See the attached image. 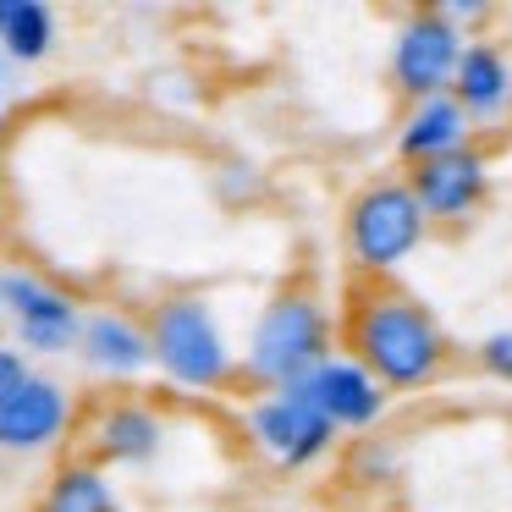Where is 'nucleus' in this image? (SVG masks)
I'll return each mask as SVG.
<instances>
[{"label": "nucleus", "mask_w": 512, "mask_h": 512, "mask_svg": "<svg viewBox=\"0 0 512 512\" xmlns=\"http://www.w3.org/2000/svg\"><path fill=\"white\" fill-rule=\"evenodd\" d=\"M347 347L375 386H424L446 364L441 320L391 276H358L347 287Z\"/></svg>", "instance_id": "nucleus-1"}, {"label": "nucleus", "mask_w": 512, "mask_h": 512, "mask_svg": "<svg viewBox=\"0 0 512 512\" xmlns=\"http://www.w3.org/2000/svg\"><path fill=\"white\" fill-rule=\"evenodd\" d=\"M325 347H331V314H325L320 292L287 287L265 303V314H259V325H254L248 375H254L259 386L287 391L325 364Z\"/></svg>", "instance_id": "nucleus-2"}, {"label": "nucleus", "mask_w": 512, "mask_h": 512, "mask_svg": "<svg viewBox=\"0 0 512 512\" xmlns=\"http://www.w3.org/2000/svg\"><path fill=\"white\" fill-rule=\"evenodd\" d=\"M149 336V364H160L177 386L193 391H215L232 380V353H226V336L215 325L210 303L193 298V292H171L149 309L144 320Z\"/></svg>", "instance_id": "nucleus-3"}, {"label": "nucleus", "mask_w": 512, "mask_h": 512, "mask_svg": "<svg viewBox=\"0 0 512 512\" xmlns=\"http://www.w3.org/2000/svg\"><path fill=\"white\" fill-rule=\"evenodd\" d=\"M424 237V210L408 193V182L380 177L347 204V254L358 276H386L397 259H408Z\"/></svg>", "instance_id": "nucleus-4"}, {"label": "nucleus", "mask_w": 512, "mask_h": 512, "mask_svg": "<svg viewBox=\"0 0 512 512\" xmlns=\"http://www.w3.org/2000/svg\"><path fill=\"white\" fill-rule=\"evenodd\" d=\"M457 56H463V39H457L452 17L446 12H413L397 34V50H391V83L408 100H430L452 83Z\"/></svg>", "instance_id": "nucleus-5"}, {"label": "nucleus", "mask_w": 512, "mask_h": 512, "mask_svg": "<svg viewBox=\"0 0 512 512\" xmlns=\"http://www.w3.org/2000/svg\"><path fill=\"white\" fill-rule=\"evenodd\" d=\"M0 303L12 309V325H17V342L34 347V353H61V347L78 342V303L67 292H56L50 281L28 276V270H12L0 276Z\"/></svg>", "instance_id": "nucleus-6"}, {"label": "nucleus", "mask_w": 512, "mask_h": 512, "mask_svg": "<svg viewBox=\"0 0 512 512\" xmlns=\"http://www.w3.org/2000/svg\"><path fill=\"white\" fill-rule=\"evenodd\" d=\"M248 424H254L259 441H265L270 452L281 457V463H292V468L314 463V457H320L325 446L336 441V424L325 419V413L314 408V402L303 397L298 386H287V391H276V397L254 402Z\"/></svg>", "instance_id": "nucleus-7"}, {"label": "nucleus", "mask_w": 512, "mask_h": 512, "mask_svg": "<svg viewBox=\"0 0 512 512\" xmlns=\"http://www.w3.org/2000/svg\"><path fill=\"white\" fill-rule=\"evenodd\" d=\"M72 419V397L61 380L28 375L12 397L0 402V452H39V446L61 441Z\"/></svg>", "instance_id": "nucleus-8"}, {"label": "nucleus", "mask_w": 512, "mask_h": 512, "mask_svg": "<svg viewBox=\"0 0 512 512\" xmlns=\"http://www.w3.org/2000/svg\"><path fill=\"white\" fill-rule=\"evenodd\" d=\"M490 177H485V160L474 149H452V155H435V160H419L408 177V193L419 199L424 221H452V215H468L479 199H485Z\"/></svg>", "instance_id": "nucleus-9"}, {"label": "nucleus", "mask_w": 512, "mask_h": 512, "mask_svg": "<svg viewBox=\"0 0 512 512\" xmlns=\"http://www.w3.org/2000/svg\"><path fill=\"white\" fill-rule=\"evenodd\" d=\"M298 391L331 424H369V419H380V408H386V386H375L353 358H325L309 380H298Z\"/></svg>", "instance_id": "nucleus-10"}, {"label": "nucleus", "mask_w": 512, "mask_h": 512, "mask_svg": "<svg viewBox=\"0 0 512 512\" xmlns=\"http://www.w3.org/2000/svg\"><path fill=\"white\" fill-rule=\"evenodd\" d=\"M166 441V424L144 402H116L94 419V457L100 463H149Z\"/></svg>", "instance_id": "nucleus-11"}, {"label": "nucleus", "mask_w": 512, "mask_h": 512, "mask_svg": "<svg viewBox=\"0 0 512 512\" xmlns=\"http://www.w3.org/2000/svg\"><path fill=\"white\" fill-rule=\"evenodd\" d=\"M78 347L83 358H89L94 369H105V375H138V369H149V336L138 320H127V314H83L78 325Z\"/></svg>", "instance_id": "nucleus-12"}, {"label": "nucleus", "mask_w": 512, "mask_h": 512, "mask_svg": "<svg viewBox=\"0 0 512 512\" xmlns=\"http://www.w3.org/2000/svg\"><path fill=\"white\" fill-rule=\"evenodd\" d=\"M463 111H457L452 94H430V100L413 105V116L402 122V138H397V155L402 160H435V155H452V149H463Z\"/></svg>", "instance_id": "nucleus-13"}, {"label": "nucleus", "mask_w": 512, "mask_h": 512, "mask_svg": "<svg viewBox=\"0 0 512 512\" xmlns=\"http://www.w3.org/2000/svg\"><path fill=\"white\" fill-rule=\"evenodd\" d=\"M457 111L468 116H496L512 100V67L496 45H468L457 56Z\"/></svg>", "instance_id": "nucleus-14"}, {"label": "nucleus", "mask_w": 512, "mask_h": 512, "mask_svg": "<svg viewBox=\"0 0 512 512\" xmlns=\"http://www.w3.org/2000/svg\"><path fill=\"white\" fill-rule=\"evenodd\" d=\"M56 45V12L45 0H0V56L12 67L45 61Z\"/></svg>", "instance_id": "nucleus-15"}, {"label": "nucleus", "mask_w": 512, "mask_h": 512, "mask_svg": "<svg viewBox=\"0 0 512 512\" xmlns=\"http://www.w3.org/2000/svg\"><path fill=\"white\" fill-rule=\"evenodd\" d=\"M39 512H122V501H116V485L105 479L100 463H67L45 485Z\"/></svg>", "instance_id": "nucleus-16"}, {"label": "nucleus", "mask_w": 512, "mask_h": 512, "mask_svg": "<svg viewBox=\"0 0 512 512\" xmlns=\"http://www.w3.org/2000/svg\"><path fill=\"white\" fill-rule=\"evenodd\" d=\"M479 364L490 369V375H501V380H512V331H496L485 347H479Z\"/></svg>", "instance_id": "nucleus-17"}, {"label": "nucleus", "mask_w": 512, "mask_h": 512, "mask_svg": "<svg viewBox=\"0 0 512 512\" xmlns=\"http://www.w3.org/2000/svg\"><path fill=\"white\" fill-rule=\"evenodd\" d=\"M28 375H34V369H28V358L17 353V347H0V402L12 397V391L23 386Z\"/></svg>", "instance_id": "nucleus-18"}, {"label": "nucleus", "mask_w": 512, "mask_h": 512, "mask_svg": "<svg viewBox=\"0 0 512 512\" xmlns=\"http://www.w3.org/2000/svg\"><path fill=\"white\" fill-rule=\"evenodd\" d=\"M17 89V67H12V61H6V56H0V100H6V94H12Z\"/></svg>", "instance_id": "nucleus-19"}, {"label": "nucleus", "mask_w": 512, "mask_h": 512, "mask_svg": "<svg viewBox=\"0 0 512 512\" xmlns=\"http://www.w3.org/2000/svg\"><path fill=\"white\" fill-rule=\"evenodd\" d=\"M0 133H6V122H0Z\"/></svg>", "instance_id": "nucleus-20"}]
</instances>
